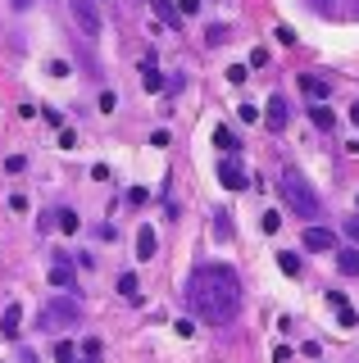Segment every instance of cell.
<instances>
[{"label":"cell","instance_id":"cell-1","mask_svg":"<svg viewBox=\"0 0 359 363\" xmlns=\"http://www.w3.org/2000/svg\"><path fill=\"white\" fill-rule=\"evenodd\" d=\"M187 300H192L200 323L223 327L241 313V281L228 264H200L187 281Z\"/></svg>","mask_w":359,"mask_h":363},{"label":"cell","instance_id":"cell-2","mask_svg":"<svg viewBox=\"0 0 359 363\" xmlns=\"http://www.w3.org/2000/svg\"><path fill=\"white\" fill-rule=\"evenodd\" d=\"M277 191H282V200H287V209H296V218H319L323 213V200L309 191V182L296 173V168H287L282 182H277Z\"/></svg>","mask_w":359,"mask_h":363},{"label":"cell","instance_id":"cell-3","mask_svg":"<svg viewBox=\"0 0 359 363\" xmlns=\"http://www.w3.org/2000/svg\"><path fill=\"white\" fill-rule=\"evenodd\" d=\"M37 327H41V332H64V327H77V300H69V295H50V304L37 313Z\"/></svg>","mask_w":359,"mask_h":363},{"label":"cell","instance_id":"cell-4","mask_svg":"<svg viewBox=\"0 0 359 363\" xmlns=\"http://www.w3.org/2000/svg\"><path fill=\"white\" fill-rule=\"evenodd\" d=\"M100 5H105V0H69L77 28H82L87 37H100Z\"/></svg>","mask_w":359,"mask_h":363},{"label":"cell","instance_id":"cell-5","mask_svg":"<svg viewBox=\"0 0 359 363\" xmlns=\"http://www.w3.org/2000/svg\"><path fill=\"white\" fill-rule=\"evenodd\" d=\"M287 118H291V113H287V96H268V105H264V123H268L273 132H282V128H287Z\"/></svg>","mask_w":359,"mask_h":363},{"label":"cell","instance_id":"cell-6","mask_svg":"<svg viewBox=\"0 0 359 363\" xmlns=\"http://www.w3.org/2000/svg\"><path fill=\"white\" fill-rule=\"evenodd\" d=\"M219 182L228 191H245V168L237 164V159H223V164H219Z\"/></svg>","mask_w":359,"mask_h":363},{"label":"cell","instance_id":"cell-7","mask_svg":"<svg viewBox=\"0 0 359 363\" xmlns=\"http://www.w3.org/2000/svg\"><path fill=\"white\" fill-rule=\"evenodd\" d=\"M300 91H305L314 105H323V100L332 96V82H323V77H300Z\"/></svg>","mask_w":359,"mask_h":363},{"label":"cell","instance_id":"cell-8","mask_svg":"<svg viewBox=\"0 0 359 363\" xmlns=\"http://www.w3.org/2000/svg\"><path fill=\"white\" fill-rule=\"evenodd\" d=\"M336 236L328 232V227H305V250H332Z\"/></svg>","mask_w":359,"mask_h":363},{"label":"cell","instance_id":"cell-9","mask_svg":"<svg viewBox=\"0 0 359 363\" xmlns=\"http://www.w3.org/2000/svg\"><path fill=\"white\" fill-rule=\"evenodd\" d=\"M118 295L128 304H141V281H137V272H123L118 277Z\"/></svg>","mask_w":359,"mask_h":363},{"label":"cell","instance_id":"cell-10","mask_svg":"<svg viewBox=\"0 0 359 363\" xmlns=\"http://www.w3.org/2000/svg\"><path fill=\"white\" fill-rule=\"evenodd\" d=\"M328 300H332V309H336V323H341V327H355V309L346 304V295H341V291H332Z\"/></svg>","mask_w":359,"mask_h":363},{"label":"cell","instance_id":"cell-11","mask_svg":"<svg viewBox=\"0 0 359 363\" xmlns=\"http://www.w3.org/2000/svg\"><path fill=\"white\" fill-rule=\"evenodd\" d=\"M18 323H23V309H18V304H9V309L0 313V332H5V336H18Z\"/></svg>","mask_w":359,"mask_h":363},{"label":"cell","instance_id":"cell-12","mask_svg":"<svg viewBox=\"0 0 359 363\" xmlns=\"http://www.w3.org/2000/svg\"><path fill=\"white\" fill-rule=\"evenodd\" d=\"M155 245H160V241H155V232H150V227H141V232H137V259H155Z\"/></svg>","mask_w":359,"mask_h":363},{"label":"cell","instance_id":"cell-13","mask_svg":"<svg viewBox=\"0 0 359 363\" xmlns=\"http://www.w3.org/2000/svg\"><path fill=\"white\" fill-rule=\"evenodd\" d=\"M141 86H145V91H160V86H164V77H160V68H155V60L141 64Z\"/></svg>","mask_w":359,"mask_h":363},{"label":"cell","instance_id":"cell-14","mask_svg":"<svg viewBox=\"0 0 359 363\" xmlns=\"http://www.w3.org/2000/svg\"><path fill=\"white\" fill-rule=\"evenodd\" d=\"M150 9L168 23V28H177V14H182V9H173V0H150Z\"/></svg>","mask_w":359,"mask_h":363},{"label":"cell","instance_id":"cell-15","mask_svg":"<svg viewBox=\"0 0 359 363\" xmlns=\"http://www.w3.org/2000/svg\"><path fill=\"white\" fill-rule=\"evenodd\" d=\"M309 118H314V128H319V132H328L332 123H336V113H332L328 105H314V109H309Z\"/></svg>","mask_w":359,"mask_h":363},{"label":"cell","instance_id":"cell-16","mask_svg":"<svg viewBox=\"0 0 359 363\" xmlns=\"http://www.w3.org/2000/svg\"><path fill=\"white\" fill-rule=\"evenodd\" d=\"M277 268H282L287 277H300V259H296V250H282V255H277Z\"/></svg>","mask_w":359,"mask_h":363},{"label":"cell","instance_id":"cell-17","mask_svg":"<svg viewBox=\"0 0 359 363\" xmlns=\"http://www.w3.org/2000/svg\"><path fill=\"white\" fill-rule=\"evenodd\" d=\"M336 264H341V272L359 277V250H341V255H336Z\"/></svg>","mask_w":359,"mask_h":363},{"label":"cell","instance_id":"cell-18","mask_svg":"<svg viewBox=\"0 0 359 363\" xmlns=\"http://www.w3.org/2000/svg\"><path fill=\"white\" fill-rule=\"evenodd\" d=\"M214 145H219V150H228V159L237 155V136H232L228 128H219V132H214Z\"/></svg>","mask_w":359,"mask_h":363},{"label":"cell","instance_id":"cell-19","mask_svg":"<svg viewBox=\"0 0 359 363\" xmlns=\"http://www.w3.org/2000/svg\"><path fill=\"white\" fill-rule=\"evenodd\" d=\"M69 281H73L69 264H55V268H50V286H69Z\"/></svg>","mask_w":359,"mask_h":363},{"label":"cell","instance_id":"cell-20","mask_svg":"<svg viewBox=\"0 0 359 363\" xmlns=\"http://www.w3.org/2000/svg\"><path fill=\"white\" fill-rule=\"evenodd\" d=\"M260 227H264V232H268V236H273V232H277V227H282V213H273V209H268Z\"/></svg>","mask_w":359,"mask_h":363},{"label":"cell","instance_id":"cell-21","mask_svg":"<svg viewBox=\"0 0 359 363\" xmlns=\"http://www.w3.org/2000/svg\"><path fill=\"white\" fill-rule=\"evenodd\" d=\"M55 359H60V363H73V340H60V345H55Z\"/></svg>","mask_w":359,"mask_h":363},{"label":"cell","instance_id":"cell-22","mask_svg":"<svg viewBox=\"0 0 359 363\" xmlns=\"http://www.w3.org/2000/svg\"><path fill=\"white\" fill-rule=\"evenodd\" d=\"M245 77H250V73H245V64H232V68H228V82H232V86H241Z\"/></svg>","mask_w":359,"mask_h":363},{"label":"cell","instance_id":"cell-23","mask_svg":"<svg viewBox=\"0 0 359 363\" xmlns=\"http://www.w3.org/2000/svg\"><path fill=\"white\" fill-rule=\"evenodd\" d=\"M60 232H77V213H73V209L60 213Z\"/></svg>","mask_w":359,"mask_h":363},{"label":"cell","instance_id":"cell-24","mask_svg":"<svg viewBox=\"0 0 359 363\" xmlns=\"http://www.w3.org/2000/svg\"><path fill=\"white\" fill-rule=\"evenodd\" d=\"M214 223H219V227H214V232H219V236H232V218H228V213H219V218H214Z\"/></svg>","mask_w":359,"mask_h":363},{"label":"cell","instance_id":"cell-25","mask_svg":"<svg viewBox=\"0 0 359 363\" xmlns=\"http://www.w3.org/2000/svg\"><path fill=\"white\" fill-rule=\"evenodd\" d=\"M82 354L87 359H100V340H82Z\"/></svg>","mask_w":359,"mask_h":363},{"label":"cell","instance_id":"cell-26","mask_svg":"<svg viewBox=\"0 0 359 363\" xmlns=\"http://www.w3.org/2000/svg\"><path fill=\"white\" fill-rule=\"evenodd\" d=\"M205 41H209V45H223V28H219V23H214V28L205 32Z\"/></svg>","mask_w":359,"mask_h":363},{"label":"cell","instance_id":"cell-27","mask_svg":"<svg viewBox=\"0 0 359 363\" xmlns=\"http://www.w3.org/2000/svg\"><path fill=\"white\" fill-rule=\"evenodd\" d=\"M177 9H182V14H187V18H192V14H196V9H200V0H177Z\"/></svg>","mask_w":359,"mask_h":363},{"label":"cell","instance_id":"cell-28","mask_svg":"<svg viewBox=\"0 0 359 363\" xmlns=\"http://www.w3.org/2000/svg\"><path fill=\"white\" fill-rule=\"evenodd\" d=\"M346 236H350V241H359V218H350V223H346Z\"/></svg>","mask_w":359,"mask_h":363},{"label":"cell","instance_id":"cell-29","mask_svg":"<svg viewBox=\"0 0 359 363\" xmlns=\"http://www.w3.org/2000/svg\"><path fill=\"white\" fill-rule=\"evenodd\" d=\"M14 9H32V0H14Z\"/></svg>","mask_w":359,"mask_h":363},{"label":"cell","instance_id":"cell-30","mask_svg":"<svg viewBox=\"0 0 359 363\" xmlns=\"http://www.w3.org/2000/svg\"><path fill=\"white\" fill-rule=\"evenodd\" d=\"M350 118H355V123H359V100H355V109H350Z\"/></svg>","mask_w":359,"mask_h":363},{"label":"cell","instance_id":"cell-31","mask_svg":"<svg viewBox=\"0 0 359 363\" xmlns=\"http://www.w3.org/2000/svg\"><path fill=\"white\" fill-rule=\"evenodd\" d=\"M87 363H100V359H87Z\"/></svg>","mask_w":359,"mask_h":363},{"label":"cell","instance_id":"cell-32","mask_svg":"<svg viewBox=\"0 0 359 363\" xmlns=\"http://www.w3.org/2000/svg\"><path fill=\"white\" fill-rule=\"evenodd\" d=\"M355 204H359V196H355Z\"/></svg>","mask_w":359,"mask_h":363}]
</instances>
